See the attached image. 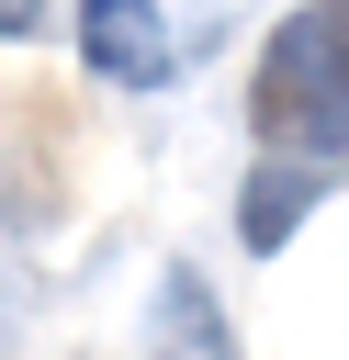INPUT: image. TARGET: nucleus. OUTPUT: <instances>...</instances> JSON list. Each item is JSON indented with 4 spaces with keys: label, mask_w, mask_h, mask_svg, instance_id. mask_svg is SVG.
<instances>
[{
    "label": "nucleus",
    "mask_w": 349,
    "mask_h": 360,
    "mask_svg": "<svg viewBox=\"0 0 349 360\" xmlns=\"http://www.w3.org/2000/svg\"><path fill=\"white\" fill-rule=\"evenodd\" d=\"M248 135L281 158H349V0H304L259 45Z\"/></svg>",
    "instance_id": "f257e3e1"
},
{
    "label": "nucleus",
    "mask_w": 349,
    "mask_h": 360,
    "mask_svg": "<svg viewBox=\"0 0 349 360\" xmlns=\"http://www.w3.org/2000/svg\"><path fill=\"white\" fill-rule=\"evenodd\" d=\"M79 56H90V79H113V90H158V79L180 68L158 0H79Z\"/></svg>",
    "instance_id": "f03ea898"
},
{
    "label": "nucleus",
    "mask_w": 349,
    "mask_h": 360,
    "mask_svg": "<svg viewBox=\"0 0 349 360\" xmlns=\"http://www.w3.org/2000/svg\"><path fill=\"white\" fill-rule=\"evenodd\" d=\"M326 169H338V158H281V146H270V158L248 169V191H236V248H259V259L293 248V225L326 202Z\"/></svg>",
    "instance_id": "7ed1b4c3"
},
{
    "label": "nucleus",
    "mask_w": 349,
    "mask_h": 360,
    "mask_svg": "<svg viewBox=\"0 0 349 360\" xmlns=\"http://www.w3.org/2000/svg\"><path fill=\"white\" fill-rule=\"evenodd\" d=\"M146 360H236V326H225V304L203 292V270H191V259H169V270H158Z\"/></svg>",
    "instance_id": "20e7f679"
},
{
    "label": "nucleus",
    "mask_w": 349,
    "mask_h": 360,
    "mask_svg": "<svg viewBox=\"0 0 349 360\" xmlns=\"http://www.w3.org/2000/svg\"><path fill=\"white\" fill-rule=\"evenodd\" d=\"M34 22H45V0H0V34H11V45H23Z\"/></svg>",
    "instance_id": "39448f33"
}]
</instances>
